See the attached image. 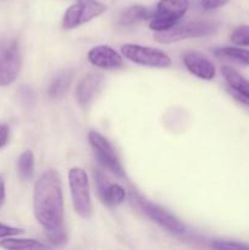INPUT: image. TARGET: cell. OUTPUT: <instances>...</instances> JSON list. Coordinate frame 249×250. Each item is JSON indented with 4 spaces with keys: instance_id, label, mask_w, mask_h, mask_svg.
<instances>
[{
    "instance_id": "6da1fadb",
    "label": "cell",
    "mask_w": 249,
    "mask_h": 250,
    "mask_svg": "<svg viewBox=\"0 0 249 250\" xmlns=\"http://www.w3.org/2000/svg\"><path fill=\"white\" fill-rule=\"evenodd\" d=\"M33 211L49 242L56 247L66 244L67 231L63 219L62 185L56 171H45L37 180L33 190Z\"/></svg>"
},
{
    "instance_id": "7a4b0ae2",
    "label": "cell",
    "mask_w": 249,
    "mask_h": 250,
    "mask_svg": "<svg viewBox=\"0 0 249 250\" xmlns=\"http://www.w3.org/2000/svg\"><path fill=\"white\" fill-rule=\"evenodd\" d=\"M219 31V24L214 21H190L185 23H177L172 28L164 32H156L154 36L158 43L171 44L183 39L209 37Z\"/></svg>"
},
{
    "instance_id": "3957f363",
    "label": "cell",
    "mask_w": 249,
    "mask_h": 250,
    "mask_svg": "<svg viewBox=\"0 0 249 250\" xmlns=\"http://www.w3.org/2000/svg\"><path fill=\"white\" fill-rule=\"evenodd\" d=\"M68 186L76 214L82 219L92 217L93 203L87 172L82 167H71L68 170Z\"/></svg>"
},
{
    "instance_id": "277c9868",
    "label": "cell",
    "mask_w": 249,
    "mask_h": 250,
    "mask_svg": "<svg viewBox=\"0 0 249 250\" xmlns=\"http://www.w3.org/2000/svg\"><path fill=\"white\" fill-rule=\"evenodd\" d=\"M22 68L20 45L15 39H0V87L14 83Z\"/></svg>"
},
{
    "instance_id": "5b68a950",
    "label": "cell",
    "mask_w": 249,
    "mask_h": 250,
    "mask_svg": "<svg viewBox=\"0 0 249 250\" xmlns=\"http://www.w3.org/2000/svg\"><path fill=\"white\" fill-rule=\"evenodd\" d=\"M121 54L124 59L141 66L154 68H167L172 61L170 56L161 49L141 44L126 43L121 46Z\"/></svg>"
},
{
    "instance_id": "8992f818",
    "label": "cell",
    "mask_w": 249,
    "mask_h": 250,
    "mask_svg": "<svg viewBox=\"0 0 249 250\" xmlns=\"http://www.w3.org/2000/svg\"><path fill=\"white\" fill-rule=\"evenodd\" d=\"M131 200L151 220L155 222L156 225L161 227V229H166L167 232L172 234H183L186 232V226L181 220L173 214H171L167 210L163 209L159 205L154 204V203L149 202L145 198L139 195L138 193H131Z\"/></svg>"
},
{
    "instance_id": "52a82bcc",
    "label": "cell",
    "mask_w": 249,
    "mask_h": 250,
    "mask_svg": "<svg viewBox=\"0 0 249 250\" xmlns=\"http://www.w3.org/2000/svg\"><path fill=\"white\" fill-rule=\"evenodd\" d=\"M188 0H160L156 5L155 14L151 17L149 28L154 32H164L172 28L186 15Z\"/></svg>"
},
{
    "instance_id": "ba28073f",
    "label": "cell",
    "mask_w": 249,
    "mask_h": 250,
    "mask_svg": "<svg viewBox=\"0 0 249 250\" xmlns=\"http://www.w3.org/2000/svg\"><path fill=\"white\" fill-rule=\"evenodd\" d=\"M106 11V6L98 0H77L65 11L61 26L66 31L88 23Z\"/></svg>"
},
{
    "instance_id": "9c48e42d",
    "label": "cell",
    "mask_w": 249,
    "mask_h": 250,
    "mask_svg": "<svg viewBox=\"0 0 249 250\" xmlns=\"http://www.w3.org/2000/svg\"><path fill=\"white\" fill-rule=\"evenodd\" d=\"M88 142L94 151L95 159L105 170L114 173L117 177H124V166L109 139L105 138L99 132L92 129L88 133Z\"/></svg>"
},
{
    "instance_id": "30bf717a",
    "label": "cell",
    "mask_w": 249,
    "mask_h": 250,
    "mask_svg": "<svg viewBox=\"0 0 249 250\" xmlns=\"http://www.w3.org/2000/svg\"><path fill=\"white\" fill-rule=\"evenodd\" d=\"M105 83L104 76L100 72H89L78 82L76 87V100L80 106L87 107L94 102Z\"/></svg>"
},
{
    "instance_id": "8fae6325",
    "label": "cell",
    "mask_w": 249,
    "mask_h": 250,
    "mask_svg": "<svg viewBox=\"0 0 249 250\" xmlns=\"http://www.w3.org/2000/svg\"><path fill=\"white\" fill-rule=\"evenodd\" d=\"M87 59L92 65L102 70H117L124 67V56L109 45H97L90 49Z\"/></svg>"
},
{
    "instance_id": "7c38bea8",
    "label": "cell",
    "mask_w": 249,
    "mask_h": 250,
    "mask_svg": "<svg viewBox=\"0 0 249 250\" xmlns=\"http://www.w3.org/2000/svg\"><path fill=\"white\" fill-rule=\"evenodd\" d=\"M182 60L186 68H187L193 76L204 81L214 80L215 75H216L215 65L209 60V59L205 58L203 54H200L199 51H185L182 55Z\"/></svg>"
},
{
    "instance_id": "4fadbf2b",
    "label": "cell",
    "mask_w": 249,
    "mask_h": 250,
    "mask_svg": "<svg viewBox=\"0 0 249 250\" xmlns=\"http://www.w3.org/2000/svg\"><path fill=\"white\" fill-rule=\"evenodd\" d=\"M221 72L227 85L231 89L232 95L239 103L249 107V81L229 66H224Z\"/></svg>"
},
{
    "instance_id": "5bb4252c",
    "label": "cell",
    "mask_w": 249,
    "mask_h": 250,
    "mask_svg": "<svg viewBox=\"0 0 249 250\" xmlns=\"http://www.w3.org/2000/svg\"><path fill=\"white\" fill-rule=\"evenodd\" d=\"M0 248L7 250H41L50 249L51 247L45 243L31 238H12L6 237L0 241Z\"/></svg>"
},
{
    "instance_id": "9a60e30c",
    "label": "cell",
    "mask_w": 249,
    "mask_h": 250,
    "mask_svg": "<svg viewBox=\"0 0 249 250\" xmlns=\"http://www.w3.org/2000/svg\"><path fill=\"white\" fill-rule=\"evenodd\" d=\"M73 73L71 70H63L60 71L58 75H55V77L51 80L50 84L48 87V94L49 97L53 98V99H58L61 98L67 89L70 88L71 82H72Z\"/></svg>"
},
{
    "instance_id": "2e32d148",
    "label": "cell",
    "mask_w": 249,
    "mask_h": 250,
    "mask_svg": "<svg viewBox=\"0 0 249 250\" xmlns=\"http://www.w3.org/2000/svg\"><path fill=\"white\" fill-rule=\"evenodd\" d=\"M126 197L127 194L124 188L122 186L117 185V183H109L104 189V192L99 195L102 202L105 205L111 208L121 205L126 199Z\"/></svg>"
},
{
    "instance_id": "e0dca14e",
    "label": "cell",
    "mask_w": 249,
    "mask_h": 250,
    "mask_svg": "<svg viewBox=\"0 0 249 250\" xmlns=\"http://www.w3.org/2000/svg\"><path fill=\"white\" fill-rule=\"evenodd\" d=\"M153 17V14L146 9L145 6H142V5H134V6L128 7L124 14L120 16L119 23L121 26H132L134 23H138V22L143 21V20H148Z\"/></svg>"
},
{
    "instance_id": "ac0fdd59",
    "label": "cell",
    "mask_w": 249,
    "mask_h": 250,
    "mask_svg": "<svg viewBox=\"0 0 249 250\" xmlns=\"http://www.w3.org/2000/svg\"><path fill=\"white\" fill-rule=\"evenodd\" d=\"M17 173L21 181L28 182L34 176V155L31 150H24L17 159Z\"/></svg>"
},
{
    "instance_id": "d6986e66",
    "label": "cell",
    "mask_w": 249,
    "mask_h": 250,
    "mask_svg": "<svg viewBox=\"0 0 249 250\" xmlns=\"http://www.w3.org/2000/svg\"><path fill=\"white\" fill-rule=\"evenodd\" d=\"M215 55L220 58L237 61L243 65H249V50L241 46H224L214 50Z\"/></svg>"
},
{
    "instance_id": "ffe728a7",
    "label": "cell",
    "mask_w": 249,
    "mask_h": 250,
    "mask_svg": "<svg viewBox=\"0 0 249 250\" xmlns=\"http://www.w3.org/2000/svg\"><path fill=\"white\" fill-rule=\"evenodd\" d=\"M231 42L234 45L249 46V26L242 24L238 26L231 34Z\"/></svg>"
},
{
    "instance_id": "44dd1931",
    "label": "cell",
    "mask_w": 249,
    "mask_h": 250,
    "mask_svg": "<svg viewBox=\"0 0 249 250\" xmlns=\"http://www.w3.org/2000/svg\"><path fill=\"white\" fill-rule=\"evenodd\" d=\"M211 247L214 249H232V250H249V244L239 243V242H232V241H221L217 239L211 243Z\"/></svg>"
},
{
    "instance_id": "7402d4cb",
    "label": "cell",
    "mask_w": 249,
    "mask_h": 250,
    "mask_svg": "<svg viewBox=\"0 0 249 250\" xmlns=\"http://www.w3.org/2000/svg\"><path fill=\"white\" fill-rule=\"evenodd\" d=\"M23 229H17V227L9 226V225L0 224V239L6 238V237H14L19 236V234L23 233Z\"/></svg>"
},
{
    "instance_id": "603a6c76",
    "label": "cell",
    "mask_w": 249,
    "mask_h": 250,
    "mask_svg": "<svg viewBox=\"0 0 249 250\" xmlns=\"http://www.w3.org/2000/svg\"><path fill=\"white\" fill-rule=\"evenodd\" d=\"M202 6L204 10H215V9H219V7L224 6L228 2V0H202Z\"/></svg>"
},
{
    "instance_id": "cb8c5ba5",
    "label": "cell",
    "mask_w": 249,
    "mask_h": 250,
    "mask_svg": "<svg viewBox=\"0 0 249 250\" xmlns=\"http://www.w3.org/2000/svg\"><path fill=\"white\" fill-rule=\"evenodd\" d=\"M10 139V127L7 125H0V149L4 148Z\"/></svg>"
},
{
    "instance_id": "d4e9b609",
    "label": "cell",
    "mask_w": 249,
    "mask_h": 250,
    "mask_svg": "<svg viewBox=\"0 0 249 250\" xmlns=\"http://www.w3.org/2000/svg\"><path fill=\"white\" fill-rule=\"evenodd\" d=\"M5 202V181L4 177L0 175V208L4 205Z\"/></svg>"
}]
</instances>
